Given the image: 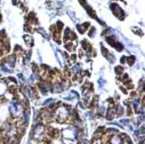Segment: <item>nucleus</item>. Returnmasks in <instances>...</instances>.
<instances>
[{"label":"nucleus","instance_id":"423d86ee","mask_svg":"<svg viewBox=\"0 0 145 144\" xmlns=\"http://www.w3.org/2000/svg\"><path fill=\"white\" fill-rule=\"evenodd\" d=\"M115 72H117V74H122V72H123L122 66H117L115 68Z\"/></svg>","mask_w":145,"mask_h":144},{"label":"nucleus","instance_id":"f257e3e1","mask_svg":"<svg viewBox=\"0 0 145 144\" xmlns=\"http://www.w3.org/2000/svg\"><path fill=\"white\" fill-rule=\"evenodd\" d=\"M110 144H122L123 143V140L120 137L119 135H112L111 137H110Z\"/></svg>","mask_w":145,"mask_h":144},{"label":"nucleus","instance_id":"7ed1b4c3","mask_svg":"<svg viewBox=\"0 0 145 144\" xmlns=\"http://www.w3.org/2000/svg\"><path fill=\"white\" fill-rule=\"evenodd\" d=\"M114 110H115V116H118V117L123 116V113H125V110H123V108L121 105H118Z\"/></svg>","mask_w":145,"mask_h":144},{"label":"nucleus","instance_id":"20e7f679","mask_svg":"<svg viewBox=\"0 0 145 144\" xmlns=\"http://www.w3.org/2000/svg\"><path fill=\"white\" fill-rule=\"evenodd\" d=\"M105 132H106L107 134H110L111 136H112V135H117L118 133H119V132H118V129H114V128H107Z\"/></svg>","mask_w":145,"mask_h":144},{"label":"nucleus","instance_id":"39448f33","mask_svg":"<svg viewBox=\"0 0 145 144\" xmlns=\"http://www.w3.org/2000/svg\"><path fill=\"white\" fill-rule=\"evenodd\" d=\"M126 60L128 61V64H129V65H133L134 62H135V57H134V56H130V57L126 58Z\"/></svg>","mask_w":145,"mask_h":144},{"label":"nucleus","instance_id":"0eeeda50","mask_svg":"<svg viewBox=\"0 0 145 144\" xmlns=\"http://www.w3.org/2000/svg\"><path fill=\"white\" fill-rule=\"evenodd\" d=\"M120 122H121L122 125H129L130 120H129V119H122V120H120Z\"/></svg>","mask_w":145,"mask_h":144},{"label":"nucleus","instance_id":"f03ea898","mask_svg":"<svg viewBox=\"0 0 145 144\" xmlns=\"http://www.w3.org/2000/svg\"><path fill=\"white\" fill-rule=\"evenodd\" d=\"M115 116V110L113 106H111V108L107 109V113H106V119L107 120H112L113 118H114Z\"/></svg>","mask_w":145,"mask_h":144},{"label":"nucleus","instance_id":"6e6552de","mask_svg":"<svg viewBox=\"0 0 145 144\" xmlns=\"http://www.w3.org/2000/svg\"><path fill=\"white\" fill-rule=\"evenodd\" d=\"M81 144H89V142H88V141H86V140H82Z\"/></svg>","mask_w":145,"mask_h":144}]
</instances>
